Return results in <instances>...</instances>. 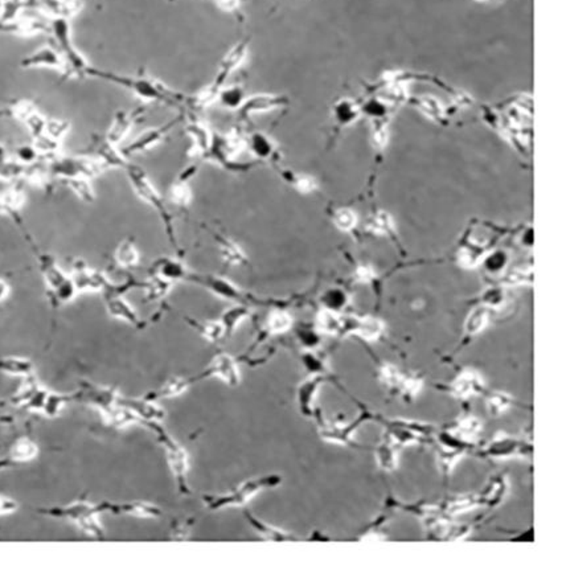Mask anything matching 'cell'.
<instances>
[{"instance_id":"29","label":"cell","mask_w":562,"mask_h":570,"mask_svg":"<svg viewBox=\"0 0 562 570\" xmlns=\"http://www.w3.org/2000/svg\"><path fill=\"white\" fill-rule=\"evenodd\" d=\"M115 261L122 267H133L139 262V252L135 248L134 242L125 239L115 251Z\"/></svg>"},{"instance_id":"49","label":"cell","mask_w":562,"mask_h":570,"mask_svg":"<svg viewBox=\"0 0 562 570\" xmlns=\"http://www.w3.org/2000/svg\"><path fill=\"white\" fill-rule=\"evenodd\" d=\"M192 525H193V520H188V521L182 523L179 527H176V530H174L175 539H184V537H187L188 532L191 530Z\"/></svg>"},{"instance_id":"12","label":"cell","mask_w":562,"mask_h":570,"mask_svg":"<svg viewBox=\"0 0 562 570\" xmlns=\"http://www.w3.org/2000/svg\"><path fill=\"white\" fill-rule=\"evenodd\" d=\"M208 376H216L228 385H237L240 383V372L237 368V364L233 358L225 354L218 355L214 358L212 364L205 370V372L198 376V380Z\"/></svg>"},{"instance_id":"26","label":"cell","mask_w":562,"mask_h":570,"mask_svg":"<svg viewBox=\"0 0 562 570\" xmlns=\"http://www.w3.org/2000/svg\"><path fill=\"white\" fill-rule=\"evenodd\" d=\"M245 101L243 89L239 85L221 88L217 94V102L227 109H240Z\"/></svg>"},{"instance_id":"7","label":"cell","mask_w":562,"mask_h":570,"mask_svg":"<svg viewBox=\"0 0 562 570\" xmlns=\"http://www.w3.org/2000/svg\"><path fill=\"white\" fill-rule=\"evenodd\" d=\"M126 170H127L129 179H130V182H131V184H133V188H134L136 195H138L140 199L143 200L145 203H147L151 207H154L158 212L161 213V217L164 219L166 225L168 226V228H167L168 232H171L172 226H171L170 213L167 211V208H166V205H164V201L161 199L159 192L156 191V188L152 186V183L150 182V179H148L146 173H145L142 168H139V167H136V166H130V164H127Z\"/></svg>"},{"instance_id":"14","label":"cell","mask_w":562,"mask_h":570,"mask_svg":"<svg viewBox=\"0 0 562 570\" xmlns=\"http://www.w3.org/2000/svg\"><path fill=\"white\" fill-rule=\"evenodd\" d=\"M193 280H196L198 283L204 285L208 290L216 294L220 298L224 299H229V301H237V302H243V292L234 286L232 282H229L228 279L220 278V277H214V276H204V277H189Z\"/></svg>"},{"instance_id":"52","label":"cell","mask_w":562,"mask_h":570,"mask_svg":"<svg viewBox=\"0 0 562 570\" xmlns=\"http://www.w3.org/2000/svg\"><path fill=\"white\" fill-rule=\"evenodd\" d=\"M374 229H377L378 232L389 230V229H390V220H389L388 216H384V214L381 216V214H380L375 220Z\"/></svg>"},{"instance_id":"43","label":"cell","mask_w":562,"mask_h":570,"mask_svg":"<svg viewBox=\"0 0 562 570\" xmlns=\"http://www.w3.org/2000/svg\"><path fill=\"white\" fill-rule=\"evenodd\" d=\"M335 114L340 123H349L356 117V109L349 101H342L335 107Z\"/></svg>"},{"instance_id":"16","label":"cell","mask_w":562,"mask_h":570,"mask_svg":"<svg viewBox=\"0 0 562 570\" xmlns=\"http://www.w3.org/2000/svg\"><path fill=\"white\" fill-rule=\"evenodd\" d=\"M40 11L51 20L65 19L69 20L80 13V0H39Z\"/></svg>"},{"instance_id":"50","label":"cell","mask_w":562,"mask_h":570,"mask_svg":"<svg viewBox=\"0 0 562 570\" xmlns=\"http://www.w3.org/2000/svg\"><path fill=\"white\" fill-rule=\"evenodd\" d=\"M217 6L227 13H233L240 7V0H216Z\"/></svg>"},{"instance_id":"28","label":"cell","mask_w":562,"mask_h":570,"mask_svg":"<svg viewBox=\"0 0 562 570\" xmlns=\"http://www.w3.org/2000/svg\"><path fill=\"white\" fill-rule=\"evenodd\" d=\"M156 273L158 276L166 280H174V279H182L187 277V270L186 266L176 260H161L156 266Z\"/></svg>"},{"instance_id":"57","label":"cell","mask_w":562,"mask_h":570,"mask_svg":"<svg viewBox=\"0 0 562 570\" xmlns=\"http://www.w3.org/2000/svg\"><path fill=\"white\" fill-rule=\"evenodd\" d=\"M359 278L362 279V280H368V279L372 278V271L369 269H365V267L359 269Z\"/></svg>"},{"instance_id":"19","label":"cell","mask_w":562,"mask_h":570,"mask_svg":"<svg viewBox=\"0 0 562 570\" xmlns=\"http://www.w3.org/2000/svg\"><path fill=\"white\" fill-rule=\"evenodd\" d=\"M105 509L113 511L114 514H126L136 517H159L161 508L154 504L134 502V503L110 504L105 503Z\"/></svg>"},{"instance_id":"56","label":"cell","mask_w":562,"mask_h":570,"mask_svg":"<svg viewBox=\"0 0 562 570\" xmlns=\"http://www.w3.org/2000/svg\"><path fill=\"white\" fill-rule=\"evenodd\" d=\"M8 295H10V286L3 279H0V302H3Z\"/></svg>"},{"instance_id":"13","label":"cell","mask_w":562,"mask_h":570,"mask_svg":"<svg viewBox=\"0 0 562 570\" xmlns=\"http://www.w3.org/2000/svg\"><path fill=\"white\" fill-rule=\"evenodd\" d=\"M176 123H177V120H171L170 123L163 125L161 127H155V129H151V130L145 132L142 135H139L131 145H129V146L126 147V148L122 151L123 155L139 154V152L147 151L150 148L156 146L159 142H161V139L168 134V132L174 127Z\"/></svg>"},{"instance_id":"45","label":"cell","mask_w":562,"mask_h":570,"mask_svg":"<svg viewBox=\"0 0 562 570\" xmlns=\"http://www.w3.org/2000/svg\"><path fill=\"white\" fill-rule=\"evenodd\" d=\"M485 322H487V312L484 310L475 311L469 317V322H467V331L469 333H476V332L481 331L484 327Z\"/></svg>"},{"instance_id":"4","label":"cell","mask_w":562,"mask_h":570,"mask_svg":"<svg viewBox=\"0 0 562 570\" xmlns=\"http://www.w3.org/2000/svg\"><path fill=\"white\" fill-rule=\"evenodd\" d=\"M102 511H105V504L94 505L85 500H80V502H76L67 507H57L54 509L42 511V514H47L51 516L70 518L74 523H77L81 530L86 532L88 535L94 536V537H102L104 530L97 518L98 514Z\"/></svg>"},{"instance_id":"10","label":"cell","mask_w":562,"mask_h":570,"mask_svg":"<svg viewBox=\"0 0 562 570\" xmlns=\"http://www.w3.org/2000/svg\"><path fill=\"white\" fill-rule=\"evenodd\" d=\"M22 67L23 68H49V69H54L58 70L61 73H67V67H65V61L63 58V56L60 54L58 49H56L51 45L47 47H41L40 49L35 51L33 54H29L27 57H24V60L22 61Z\"/></svg>"},{"instance_id":"15","label":"cell","mask_w":562,"mask_h":570,"mask_svg":"<svg viewBox=\"0 0 562 570\" xmlns=\"http://www.w3.org/2000/svg\"><path fill=\"white\" fill-rule=\"evenodd\" d=\"M70 278L73 280L77 292H88V290L94 292V290H102V289L111 287L104 274L90 270L85 266H77Z\"/></svg>"},{"instance_id":"21","label":"cell","mask_w":562,"mask_h":570,"mask_svg":"<svg viewBox=\"0 0 562 570\" xmlns=\"http://www.w3.org/2000/svg\"><path fill=\"white\" fill-rule=\"evenodd\" d=\"M107 310L111 317L114 318L123 319L131 324H138L139 319L135 312L134 308L129 305L121 295L118 294H110L107 296Z\"/></svg>"},{"instance_id":"41","label":"cell","mask_w":562,"mask_h":570,"mask_svg":"<svg viewBox=\"0 0 562 570\" xmlns=\"http://www.w3.org/2000/svg\"><path fill=\"white\" fill-rule=\"evenodd\" d=\"M319 327L321 331L328 332V333H337L340 332L342 327V319L337 318L334 312L331 311H324L319 317Z\"/></svg>"},{"instance_id":"44","label":"cell","mask_w":562,"mask_h":570,"mask_svg":"<svg viewBox=\"0 0 562 570\" xmlns=\"http://www.w3.org/2000/svg\"><path fill=\"white\" fill-rule=\"evenodd\" d=\"M335 223L343 230H349L356 224V217L349 209H340L335 214Z\"/></svg>"},{"instance_id":"32","label":"cell","mask_w":562,"mask_h":570,"mask_svg":"<svg viewBox=\"0 0 562 570\" xmlns=\"http://www.w3.org/2000/svg\"><path fill=\"white\" fill-rule=\"evenodd\" d=\"M246 148H249L252 154H255L258 158H266L273 151V146L268 136L261 133L253 134L246 139Z\"/></svg>"},{"instance_id":"33","label":"cell","mask_w":562,"mask_h":570,"mask_svg":"<svg viewBox=\"0 0 562 570\" xmlns=\"http://www.w3.org/2000/svg\"><path fill=\"white\" fill-rule=\"evenodd\" d=\"M481 381L475 373L467 372L465 373L454 385V392L456 396L460 397H467L471 393H475L481 389Z\"/></svg>"},{"instance_id":"20","label":"cell","mask_w":562,"mask_h":570,"mask_svg":"<svg viewBox=\"0 0 562 570\" xmlns=\"http://www.w3.org/2000/svg\"><path fill=\"white\" fill-rule=\"evenodd\" d=\"M365 418H368V414H364L360 418H358L355 422L347 425V426L328 424L321 425V437L324 438V439H327V441H332V442L349 443V442H351L352 432L359 426V424H362Z\"/></svg>"},{"instance_id":"2","label":"cell","mask_w":562,"mask_h":570,"mask_svg":"<svg viewBox=\"0 0 562 570\" xmlns=\"http://www.w3.org/2000/svg\"><path fill=\"white\" fill-rule=\"evenodd\" d=\"M281 480L280 475L253 477L245 480L234 490L229 491L227 493L207 495L204 496V502L211 511H218L227 507H240L248 503L259 491L277 487L281 483Z\"/></svg>"},{"instance_id":"55","label":"cell","mask_w":562,"mask_h":570,"mask_svg":"<svg viewBox=\"0 0 562 570\" xmlns=\"http://www.w3.org/2000/svg\"><path fill=\"white\" fill-rule=\"evenodd\" d=\"M300 339H302L303 343L307 345L308 347L315 345L318 343V338H316V335L312 333V332H303V333L300 335Z\"/></svg>"},{"instance_id":"36","label":"cell","mask_w":562,"mask_h":570,"mask_svg":"<svg viewBox=\"0 0 562 570\" xmlns=\"http://www.w3.org/2000/svg\"><path fill=\"white\" fill-rule=\"evenodd\" d=\"M221 253L224 260L230 265H241L245 261V254L242 252L241 248L233 242L225 241L221 246Z\"/></svg>"},{"instance_id":"9","label":"cell","mask_w":562,"mask_h":570,"mask_svg":"<svg viewBox=\"0 0 562 570\" xmlns=\"http://www.w3.org/2000/svg\"><path fill=\"white\" fill-rule=\"evenodd\" d=\"M248 52H249L248 41L242 40L237 42L221 60L216 80H214L212 85L216 86L217 89H221L229 76L232 73H234L245 63V60L248 57Z\"/></svg>"},{"instance_id":"25","label":"cell","mask_w":562,"mask_h":570,"mask_svg":"<svg viewBox=\"0 0 562 570\" xmlns=\"http://www.w3.org/2000/svg\"><path fill=\"white\" fill-rule=\"evenodd\" d=\"M191 384V380H186V379H171L168 380L166 384L161 386V389L155 390L154 393H150L146 396L150 401H156L161 398L174 397L177 395H182L188 388V385Z\"/></svg>"},{"instance_id":"24","label":"cell","mask_w":562,"mask_h":570,"mask_svg":"<svg viewBox=\"0 0 562 570\" xmlns=\"http://www.w3.org/2000/svg\"><path fill=\"white\" fill-rule=\"evenodd\" d=\"M245 516L248 518V521L250 523V525H252L264 539H266V540H271V541H284V540H291V539H293L291 535H289V533H286V532H283V530H277V528H274V527H271V525H268L266 523L261 521L259 518L253 516V515H252L250 512H248V511H245Z\"/></svg>"},{"instance_id":"53","label":"cell","mask_w":562,"mask_h":570,"mask_svg":"<svg viewBox=\"0 0 562 570\" xmlns=\"http://www.w3.org/2000/svg\"><path fill=\"white\" fill-rule=\"evenodd\" d=\"M16 509V503L11 499L0 496V514H8Z\"/></svg>"},{"instance_id":"35","label":"cell","mask_w":562,"mask_h":570,"mask_svg":"<svg viewBox=\"0 0 562 570\" xmlns=\"http://www.w3.org/2000/svg\"><path fill=\"white\" fill-rule=\"evenodd\" d=\"M36 454H38V448L29 439H20L17 443H15L14 449L11 451V455L16 461L32 459Z\"/></svg>"},{"instance_id":"37","label":"cell","mask_w":562,"mask_h":570,"mask_svg":"<svg viewBox=\"0 0 562 570\" xmlns=\"http://www.w3.org/2000/svg\"><path fill=\"white\" fill-rule=\"evenodd\" d=\"M291 326V318L289 317V314L283 312V311H274L268 319V328L270 332H280L286 331L289 327Z\"/></svg>"},{"instance_id":"42","label":"cell","mask_w":562,"mask_h":570,"mask_svg":"<svg viewBox=\"0 0 562 570\" xmlns=\"http://www.w3.org/2000/svg\"><path fill=\"white\" fill-rule=\"evenodd\" d=\"M199 330H200L201 333H202V336L207 338V339L211 340V342L218 340V339L225 333L221 322H208V323H204V324H201Z\"/></svg>"},{"instance_id":"48","label":"cell","mask_w":562,"mask_h":570,"mask_svg":"<svg viewBox=\"0 0 562 570\" xmlns=\"http://www.w3.org/2000/svg\"><path fill=\"white\" fill-rule=\"evenodd\" d=\"M315 187H316V184L311 177H300L296 182V188L303 193H310L311 191L315 189Z\"/></svg>"},{"instance_id":"17","label":"cell","mask_w":562,"mask_h":570,"mask_svg":"<svg viewBox=\"0 0 562 570\" xmlns=\"http://www.w3.org/2000/svg\"><path fill=\"white\" fill-rule=\"evenodd\" d=\"M138 117H139V110L138 111H131V113L120 111L114 117V120H113V123H111V126H110V129L107 132V141L110 143L118 146L122 141L129 135Z\"/></svg>"},{"instance_id":"8","label":"cell","mask_w":562,"mask_h":570,"mask_svg":"<svg viewBox=\"0 0 562 570\" xmlns=\"http://www.w3.org/2000/svg\"><path fill=\"white\" fill-rule=\"evenodd\" d=\"M39 261H40L41 271H42L44 279L48 287L51 289V292H54L56 299L61 303L72 301L77 292V289L72 278L67 277V274L58 267L52 257L41 255Z\"/></svg>"},{"instance_id":"40","label":"cell","mask_w":562,"mask_h":570,"mask_svg":"<svg viewBox=\"0 0 562 570\" xmlns=\"http://www.w3.org/2000/svg\"><path fill=\"white\" fill-rule=\"evenodd\" d=\"M171 199H172L175 204H177V205H180V207H184V205L189 204V201L192 199V192H191V189H189V187H188L186 182L176 183V184L172 187V189H171Z\"/></svg>"},{"instance_id":"51","label":"cell","mask_w":562,"mask_h":570,"mask_svg":"<svg viewBox=\"0 0 562 570\" xmlns=\"http://www.w3.org/2000/svg\"><path fill=\"white\" fill-rule=\"evenodd\" d=\"M504 262H506V257L501 253H497L487 261V266L491 270H497V269H500L501 266L504 265Z\"/></svg>"},{"instance_id":"54","label":"cell","mask_w":562,"mask_h":570,"mask_svg":"<svg viewBox=\"0 0 562 570\" xmlns=\"http://www.w3.org/2000/svg\"><path fill=\"white\" fill-rule=\"evenodd\" d=\"M305 363L310 371H319L321 370V361L316 358H314L312 355H306L305 356Z\"/></svg>"},{"instance_id":"30","label":"cell","mask_w":562,"mask_h":570,"mask_svg":"<svg viewBox=\"0 0 562 570\" xmlns=\"http://www.w3.org/2000/svg\"><path fill=\"white\" fill-rule=\"evenodd\" d=\"M487 452L491 457H511L517 452H522V446L519 441L511 438H501L494 442Z\"/></svg>"},{"instance_id":"22","label":"cell","mask_w":562,"mask_h":570,"mask_svg":"<svg viewBox=\"0 0 562 570\" xmlns=\"http://www.w3.org/2000/svg\"><path fill=\"white\" fill-rule=\"evenodd\" d=\"M187 132L193 141L195 152L198 155L207 154L214 141V135L208 130V127L204 126L200 122H192L188 125Z\"/></svg>"},{"instance_id":"6","label":"cell","mask_w":562,"mask_h":570,"mask_svg":"<svg viewBox=\"0 0 562 570\" xmlns=\"http://www.w3.org/2000/svg\"><path fill=\"white\" fill-rule=\"evenodd\" d=\"M49 173L58 177L69 179H92L101 173L104 167L89 157H64L54 158L48 164Z\"/></svg>"},{"instance_id":"31","label":"cell","mask_w":562,"mask_h":570,"mask_svg":"<svg viewBox=\"0 0 562 570\" xmlns=\"http://www.w3.org/2000/svg\"><path fill=\"white\" fill-rule=\"evenodd\" d=\"M248 315H249V311L243 306H236V307H232V308L227 310L221 317V324L224 327L225 333L230 335L232 332L236 330V327L240 324V322L246 318Z\"/></svg>"},{"instance_id":"11","label":"cell","mask_w":562,"mask_h":570,"mask_svg":"<svg viewBox=\"0 0 562 570\" xmlns=\"http://www.w3.org/2000/svg\"><path fill=\"white\" fill-rule=\"evenodd\" d=\"M286 98L273 94H255L249 98H245L241 107L239 109L240 118L242 120H248L250 116L257 113H265L273 109L283 106L286 104Z\"/></svg>"},{"instance_id":"34","label":"cell","mask_w":562,"mask_h":570,"mask_svg":"<svg viewBox=\"0 0 562 570\" xmlns=\"http://www.w3.org/2000/svg\"><path fill=\"white\" fill-rule=\"evenodd\" d=\"M33 365L24 358H3L0 360V371L16 373V374H28L32 372Z\"/></svg>"},{"instance_id":"1","label":"cell","mask_w":562,"mask_h":570,"mask_svg":"<svg viewBox=\"0 0 562 570\" xmlns=\"http://www.w3.org/2000/svg\"><path fill=\"white\" fill-rule=\"evenodd\" d=\"M89 76H94L102 80L117 84L122 88L130 90L135 94L138 98L146 102H163L168 105H176L183 101L182 94L175 93L171 89H168L166 85H163L159 81L150 79L146 76H121L110 72H102L90 68L88 72Z\"/></svg>"},{"instance_id":"23","label":"cell","mask_w":562,"mask_h":570,"mask_svg":"<svg viewBox=\"0 0 562 570\" xmlns=\"http://www.w3.org/2000/svg\"><path fill=\"white\" fill-rule=\"evenodd\" d=\"M323 381H324V377L318 376V377H314V379L308 380L305 384L299 386L298 401H299L300 411H303V414L311 415V413H312V408H311L312 401H314V397L316 395V390L319 389V386H321Z\"/></svg>"},{"instance_id":"27","label":"cell","mask_w":562,"mask_h":570,"mask_svg":"<svg viewBox=\"0 0 562 570\" xmlns=\"http://www.w3.org/2000/svg\"><path fill=\"white\" fill-rule=\"evenodd\" d=\"M24 204V193L19 189H8L0 193V213L14 216Z\"/></svg>"},{"instance_id":"47","label":"cell","mask_w":562,"mask_h":570,"mask_svg":"<svg viewBox=\"0 0 562 570\" xmlns=\"http://www.w3.org/2000/svg\"><path fill=\"white\" fill-rule=\"evenodd\" d=\"M488 405H490V409L492 411V413L497 414L500 411H506V408L508 406V398L503 396V395H496L490 399Z\"/></svg>"},{"instance_id":"5","label":"cell","mask_w":562,"mask_h":570,"mask_svg":"<svg viewBox=\"0 0 562 570\" xmlns=\"http://www.w3.org/2000/svg\"><path fill=\"white\" fill-rule=\"evenodd\" d=\"M51 29L54 32V39L57 41L58 51L63 56L67 67V73L70 76H83L89 72V64L85 57L76 49L72 42L70 26L69 20L65 19H56L51 22Z\"/></svg>"},{"instance_id":"39","label":"cell","mask_w":562,"mask_h":570,"mask_svg":"<svg viewBox=\"0 0 562 570\" xmlns=\"http://www.w3.org/2000/svg\"><path fill=\"white\" fill-rule=\"evenodd\" d=\"M67 183L81 199L86 201H92L94 199V192L89 183V179H69Z\"/></svg>"},{"instance_id":"46","label":"cell","mask_w":562,"mask_h":570,"mask_svg":"<svg viewBox=\"0 0 562 570\" xmlns=\"http://www.w3.org/2000/svg\"><path fill=\"white\" fill-rule=\"evenodd\" d=\"M323 301H324V303L328 308L336 310V308H340L342 306L346 303V295L340 290H331V292H328L324 295Z\"/></svg>"},{"instance_id":"18","label":"cell","mask_w":562,"mask_h":570,"mask_svg":"<svg viewBox=\"0 0 562 570\" xmlns=\"http://www.w3.org/2000/svg\"><path fill=\"white\" fill-rule=\"evenodd\" d=\"M117 402L120 405L129 408L139 418L142 420L145 418L146 422L158 421L164 417V411L159 406H156L154 401H150L147 398L146 399H126V398L118 397Z\"/></svg>"},{"instance_id":"38","label":"cell","mask_w":562,"mask_h":570,"mask_svg":"<svg viewBox=\"0 0 562 570\" xmlns=\"http://www.w3.org/2000/svg\"><path fill=\"white\" fill-rule=\"evenodd\" d=\"M72 398H74V396H67V395H48L47 399H45V404H44L42 411H44V413H45L47 415L54 417V415H57V413L60 411V409L63 408V405H64L65 402H67L69 399H72Z\"/></svg>"},{"instance_id":"3","label":"cell","mask_w":562,"mask_h":570,"mask_svg":"<svg viewBox=\"0 0 562 570\" xmlns=\"http://www.w3.org/2000/svg\"><path fill=\"white\" fill-rule=\"evenodd\" d=\"M147 426L152 429V432L156 434V438L159 441L163 449L166 450L167 462L170 464V468L174 474L175 480L177 483V489L184 493L189 495L191 490L188 487V454L176 441L170 437V434L161 427L156 421H148Z\"/></svg>"}]
</instances>
